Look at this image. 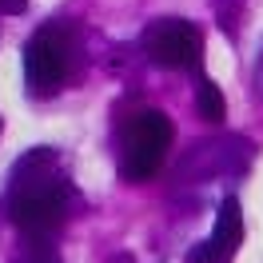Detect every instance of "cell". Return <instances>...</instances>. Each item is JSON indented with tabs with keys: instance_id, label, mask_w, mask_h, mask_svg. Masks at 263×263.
Returning a JSON list of instances; mask_svg holds the SVG:
<instances>
[{
	"instance_id": "6da1fadb",
	"label": "cell",
	"mask_w": 263,
	"mask_h": 263,
	"mask_svg": "<svg viewBox=\"0 0 263 263\" xmlns=\"http://www.w3.org/2000/svg\"><path fill=\"white\" fill-rule=\"evenodd\" d=\"M172 120L164 112H148L132 116L124 124V136H120V176L128 183H140V180H152L167 160V148H172Z\"/></svg>"
},
{
	"instance_id": "7a4b0ae2",
	"label": "cell",
	"mask_w": 263,
	"mask_h": 263,
	"mask_svg": "<svg viewBox=\"0 0 263 263\" xmlns=\"http://www.w3.org/2000/svg\"><path fill=\"white\" fill-rule=\"evenodd\" d=\"M64 215H68V192L60 183L16 180V192L8 199V219L24 235H48L64 223Z\"/></svg>"
},
{
	"instance_id": "3957f363",
	"label": "cell",
	"mask_w": 263,
	"mask_h": 263,
	"mask_svg": "<svg viewBox=\"0 0 263 263\" xmlns=\"http://www.w3.org/2000/svg\"><path fill=\"white\" fill-rule=\"evenodd\" d=\"M24 80L32 96H56L68 80V52L56 28H40L24 44Z\"/></svg>"
},
{
	"instance_id": "277c9868",
	"label": "cell",
	"mask_w": 263,
	"mask_h": 263,
	"mask_svg": "<svg viewBox=\"0 0 263 263\" xmlns=\"http://www.w3.org/2000/svg\"><path fill=\"white\" fill-rule=\"evenodd\" d=\"M144 48L160 68H196L199 56H203V36H199V28L192 20L164 16L148 28Z\"/></svg>"
},
{
	"instance_id": "5b68a950",
	"label": "cell",
	"mask_w": 263,
	"mask_h": 263,
	"mask_svg": "<svg viewBox=\"0 0 263 263\" xmlns=\"http://www.w3.org/2000/svg\"><path fill=\"white\" fill-rule=\"evenodd\" d=\"M243 243V212H239V199H223L219 215H215L212 235L199 247L187 251V263H228Z\"/></svg>"
},
{
	"instance_id": "8992f818",
	"label": "cell",
	"mask_w": 263,
	"mask_h": 263,
	"mask_svg": "<svg viewBox=\"0 0 263 263\" xmlns=\"http://www.w3.org/2000/svg\"><path fill=\"white\" fill-rule=\"evenodd\" d=\"M196 108H199V116H203V120H212V124H219V120L228 116L223 92H219L212 80H199V84H196Z\"/></svg>"
},
{
	"instance_id": "52a82bcc",
	"label": "cell",
	"mask_w": 263,
	"mask_h": 263,
	"mask_svg": "<svg viewBox=\"0 0 263 263\" xmlns=\"http://www.w3.org/2000/svg\"><path fill=\"white\" fill-rule=\"evenodd\" d=\"M28 0H0V12H24Z\"/></svg>"
}]
</instances>
